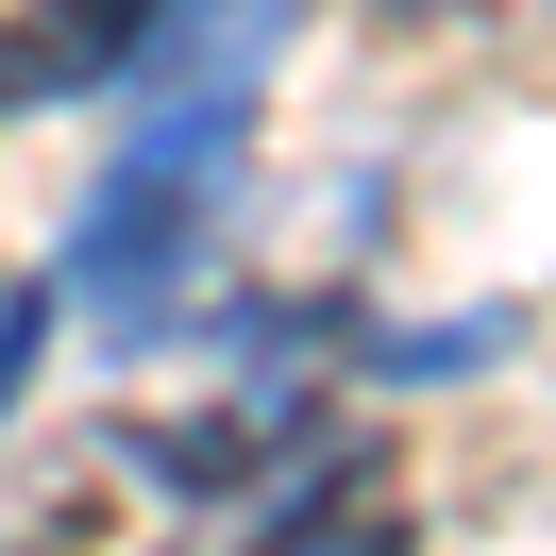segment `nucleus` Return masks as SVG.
Masks as SVG:
<instances>
[{
	"mask_svg": "<svg viewBox=\"0 0 556 556\" xmlns=\"http://www.w3.org/2000/svg\"><path fill=\"white\" fill-rule=\"evenodd\" d=\"M270 51H287V0H186L169 35H152V68L118 85V152L85 186L68 253H51L68 270V320H102V338L186 320L219 219H237V169H253V68Z\"/></svg>",
	"mask_w": 556,
	"mask_h": 556,
	"instance_id": "f257e3e1",
	"label": "nucleus"
},
{
	"mask_svg": "<svg viewBox=\"0 0 556 556\" xmlns=\"http://www.w3.org/2000/svg\"><path fill=\"white\" fill-rule=\"evenodd\" d=\"M169 17H186V0H51V17L0 35V102H17V118H35V102H118Z\"/></svg>",
	"mask_w": 556,
	"mask_h": 556,
	"instance_id": "f03ea898",
	"label": "nucleus"
},
{
	"mask_svg": "<svg viewBox=\"0 0 556 556\" xmlns=\"http://www.w3.org/2000/svg\"><path fill=\"white\" fill-rule=\"evenodd\" d=\"M304 439H320V388H237V421H136V472L152 489H237V472H304Z\"/></svg>",
	"mask_w": 556,
	"mask_h": 556,
	"instance_id": "7ed1b4c3",
	"label": "nucleus"
},
{
	"mask_svg": "<svg viewBox=\"0 0 556 556\" xmlns=\"http://www.w3.org/2000/svg\"><path fill=\"white\" fill-rule=\"evenodd\" d=\"M51 320H68V270H17V287H0V421H17V388H35Z\"/></svg>",
	"mask_w": 556,
	"mask_h": 556,
	"instance_id": "20e7f679",
	"label": "nucleus"
},
{
	"mask_svg": "<svg viewBox=\"0 0 556 556\" xmlns=\"http://www.w3.org/2000/svg\"><path fill=\"white\" fill-rule=\"evenodd\" d=\"M506 354V320H439V338H371V371L388 388H439V371H489Z\"/></svg>",
	"mask_w": 556,
	"mask_h": 556,
	"instance_id": "39448f33",
	"label": "nucleus"
},
{
	"mask_svg": "<svg viewBox=\"0 0 556 556\" xmlns=\"http://www.w3.org/2000/svg\"><path fill=\"white\" fill-rule=\"evenodd\" d=\"M388 17H455V0H388Z\"/></svg>",
	"mask_w": 556,
	"mask_h": 556,
	"instance_id": "423d86ee",
	"label": "nucleus"
}]
</instances>
